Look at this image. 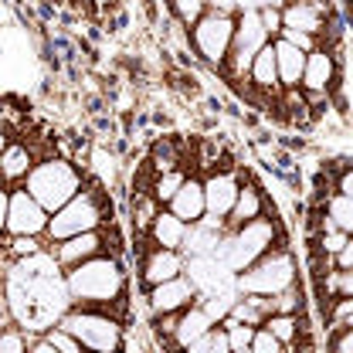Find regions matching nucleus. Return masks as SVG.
Listing matches in <instances>:
<instances>
[{
	"label": "nucleus",
	"instance_id": "nucleus-37",
	"mask_svg": "<svg viewBox=\"0 0 353 353\" xmlns=\"http://www.w3.org/2000/svg\"><path fill=\"white\" fill-rule=\"evenodd\" d=\"M208 10H214V14H238L241 10V0H208Z\"/></svg>",
	"mask_w": 353,
	"mask_h": 353
},
{
	"label": "nucleus",
	"instance_id": "nucleus-34",
	"mask_svg": "<svg viewBox=\"0 0 353 353\" xmlns=\"http://www.w3.org/2000/svg\"><path fill=\"white\" fill-rule=\"evenodd\" d=\"M275 38H282V41H289L292 48H299V51H312L316 44H319V38H312V34H306V31H296V28H282Z\"/></svg>",
	"mask_w": 353,
	"mask_h": 353
},
{
	"label": "nucleus",
	"instance_id": "nucleus-42",
	"mask_svg": "<svg viewBox=\"0 0 353 353\" xmlns=\"http://www.w3.org/2000/svg\"><path fill=\"white\" fill-rule=\"evenodd\" d=\"M28 353H58L44 336H31V343H28Z\"/></svg>",
	"mask_w": 353,
	"mask_h": 353
},
{
	"label": "nucleus",
	"instance_id": "nucleus-32",
	"mask_svg": "<svg viewBox=\"0 0 353 353\" xmlns=\"http://www.w3.org/2000/svg\"><path fill=\"white\" fill-rule=\"evenodd\" d=\"M44 245V238H28V234H17V238H10V255L14 259H28V255H38Z\"/></svg>",
	"mask_w": 353,
	"mask_h": 353
},
{
	"label": "nucleus",
	"instance_id": "nucleus-13",
	"mask_svg": "<svg viewBox=\"0 0 353 353\" xmlns=\"http://www.w3.org/2000/svg\"><path fill=\"white\" fill-rule=\"evenodd\" d=\"M167 211L180 218L183 224H197L204 218V187H201V176L187 174L183 183L176 187V194L167 201Z\"/></svg>",
	"mask_w": 353,
	"mask_h": 353
},
{
	"label": "nucleus",
	"instance_id": "nucleus-20",
	"mask_svg": "<svg viewBox=\"0 0 353 353\" xmlns=\"http://www.w3.org/2000/svg\"><path fill=\"white\" fill-rule=\"evenodd\" d=\"M248 82L265 92V95H279L282 88H279V72H275V51H272V41L262 44L259 51H255V58H252V65H248Z\"/></svg>",
	"mask_w": 353,
	"mask_h": 353
},
{
	"label": "nucleus",
	"instance_id": "nucleus-12",
	"mask_svg": "<svg viewBox=\"0 0 353 353\" xmlns=\"http://www.w3.org/2000/svg\"><path fill=\"white\" fill-rule=\"evenodd\" d=\"M51 259L58 262V268L65 272V268H72V265L85 262L92 255H99V252H105V234L102 231H82V234H72V238H61V241H54L51 248Z\"/></svg>",
	"mask_w": 353,
	"mask_h": 353
},
{
	"label": "nucleus",
	"instance_id": "nucleus-43",
	"mask_svg": "<svg viewBox=\"0 0 353 353\" xmlns=\"http://www.w3.org/2000/svg\"><path fill=\"white\" fill-rule=\"evenodd\" d=\"M7 194H10V187L0 183V234H3V224H7Z\"/></svg>",
	"mask_w": 353,
	"mask_h": 353
},
{
	"label": "nucleus",
	"instance_id": "nucleus-14",
	"mask_svg": "<svg viewBox=\"0 0 353 353\" xmlns=\"http://www.w3.org/2000/svg\"><path fill=\"white\" fill-rule=\"evenodd\" d=\"M183 252H174V248H150L146 252V259H143V268H139V279H143V285L150 289V285H160V282H167V279H174L183 272Z\"/></svg>",
	"mask_w": 353,
	"mask_h": 353
},
{
	"label": "nucleus",
	"instance_id": "nucleus-18",
	"mask_svg": "<svg viewBox=\"0 0 353 353\" xmlns=\"http://www.w3.org/2000/svg\"><path fill=\"white\" fill-rule=\"evenodd\" d=\"M262 214H265L262 190H259L255 183H245V180H241L238 197H234V204H231V211H228V218H224V231H231V228H238V224H245V221L262 218Z\"/></svg>",
	"mask_w": 353,
	"mask_h": 353
},
{
	"label": "nucleus",
	"instance_id": "nucleus-39",
	"mask_svg": "<svg viewBox=\"0 0 353 353\" xmlns=\"http://www.w3.org/2000/svg\"><path fill=\"white\" fill-rule=\"evenodd\" d=\"M336 194H347V197H353V170H350V167H343V170H340V180H336Z\"/></svg>",
	"mask_w": 353,
	"mask_h": 353
},
{
	"label": "nucleus",
	"instance_id": "nucleus-40",
	"mask_svg": "<svg viewBox=\"0 0 353 353\" xmlns=\"http://www.w3.org/2000/svg\"><path fill=\"white\" fill-rule=\"evenodd\" d=\"M174 326H176V312H163V316H157V330H160V333H167V336H170V333H174Z\"/></svg>",
	"mask_w": 353,
	"mask_h": 353
},
{
	"label": "nucleus",
	"instance_id": "nucleus-44",
	"mask_svg": "<svg viewBox=\"0 0 353 353\" xmlns=\"http://www.w3.org/2000/svg\"><path fill=\"white\" fill-rule=\"evenodd\" d=\"M7 143H10V139H7V126H3V123H0V150H3V146H7Z\"/></svg>",
	"mask_w": 353,
	"mask_h": 353
},
{
	"label": "nucleus",
	"instance_id": "nucleus-41",
	"mask_svg": "<svg viewBox=\"0 0 353 353\" xmlns=\"http://www.w3.org/2000/svg\"><path fill=\"white\" fill-rule=\"evenodd\" d=\"M211 330H214V326H211ZM208 347H211V333H204L201 340L187 343V347H183V353H208Z\"/></svg>",
	"mask_w": 353,
	"mask_h": 353
},
{
	"label": "nucleus",
	"instance_id": "nucleus-30",
	"mask_svg": "<svg viewBox=\"0 0 353 353\" xmlns=\"http://www.w3.org/2000/svg\"><path fill=\"white\" fill-rule=\"evenodd\" d=\"M41 336H44V340H48V343H51V347H54L58 353H85V350H82V343H79V340H75L72 333H65V330H58V326L44 330Z\"/></svg>",
	"mask_w": 353,
	"mask_h": 353
},
{
	"label": "nucleus",
	"instance_id": "nucleus-29",
	"mask_svg": "<svg viewBox=\"0 0 353 353\" xmlns=\"http://www.w3.org/2000/svg\"><path fill=\"white\" fill-rule=\"evenodd\" d=\"M160 211V204L150 197V194H143V197H136L132 201V224L139 228V231H146L150 228V221H153V214Z\"/></svg>",
	"mask_w": 353,
	"mask_h": 353
},
{
	"label": "nucleus",
	"instance_id": "nucleus-36",
	"mask_svg": "<svg viewBox=\"0 0 353 353\" xmlns=\"http://www.w3.org/2000/svg\"><path fill=\"white\" fill-rule=\"evenodd\" d=\"M330 262H333V268H343V272H350V268H353V238L347 241V245H343V248H340V252H336V255H333V259H330Z\"/></svg>",
	"mask_w": 353,
	"mask_h": 353
},
{
	"label": "nucleus",
	"instance_id": "nucleus-26",
	"mask_svg": "<svg viewBox=\"0 0 353 353\" xmlns=\"http://www.w3.org/2000/svg\"><path fill=\"white\" fill-rule=\"evenodd\" d=\"M170 10H174V21L190 28L204 10H208V0H170Z\"/></svg>",
	"mask_w": 353,
	"mask_h": 353
},
{
	"label": "nucleus",
	"instance_id": "nucleus-9",
	"mask_svg": "<svg viewBox=\"0 0 353 353\" xmlns=\"http://www.w3.org/2000/svg\"><path fill=\"white\" fill-rule=\"evenodd\" d=\"M44 228H48V211H44L21 183L10 187V194H7V224H3V234H10V238H17V234L44 238Z\"/></svg>",
	"mask_w": 353,
	"mask_h": 353
},
{
	"label": "nucleus",
	"instance_id": "nucleus-3",
	"mask_svg": "<svg viewBox=\"0 0 353 353\" xmlns=\"http://www.w3.org/2000/svg\"><path fill=\"white\" fill-rule=\"evenodd\" d=\"M279 245V224L272 218H255L245 221L231 231H224L218 241V248L211 252L228 272H245L252 262H259L262 255H268Z\"/></svg>",
	"mask_w": 353,
	"mask_h": 353
},
{
	"label": "nucleus",
	"instance_id": "nucleus-5",
	"mask_svg": "<svg viewBox=\"0 0 353 353\" xmlns=\"http://www.w3.org/2000/svg\"><path fill=\"white\" fill-rule=\"evenodd\" d=\"M82 183H85V176H82V170L72 160H65V157H44V160H34L31 174L24 176L21 187L51 214L65 201H72L82 190Z\"/></svg>",
	"mask_w": 353,
	"mask_h": 353
},
{
	"label": "nucleus",
	"instance_id": "nucleus-1",
	"mask_svg": "<svg viewBox=\"0 0 353 353\" xmlns=\"http://www.w3.org/2000/svg\"><path fill=\"white\" fill-rule=\"evenodd\" d=\"M61 275H65V289H68L72 306L109 309L123 319V306L130 296V275H126V265L119 255L99 252L85 262L65 268Z\"/></svg>",
	"mask_w": 353,
	"mask_h": 353
},
{
	"label": "nucleus",
	"instance_id": "nucleus-24",
	"mask_svg": "<svg viewBox=\"0 0 353 353\" xmlns=\"http://www.w3.org/2000/svg\"><path fill=\"white\" fill-rule=\"evenodd\" d=\"M183 176H187V170H167V174H157L150 197H153L160 208H167V201H170V197L176 194V187L183 183Z\"/></svg>",
	"mask_w": 353,
	"mask_h": 353
},
{
	"label": "nucleus",
	"instance_id": "nucleus-2",
	"mask_svg": "<svg viewBox=\"0 0 353 353\" xmlns=\"http://www.w3.org/2000/svg\"><path fill=\"white\" fill-rule=\"evenodd\" d=\"M54 326L72 333L85 353H123V347H126V326L109 309L68 306Z\"/></svg>",
	"mask_w": 353,
	"mask_h": 353
},
{
	"label": "nucleus",
	"instance_id": "nucleus-4",
	"mask_svg": "<svg viewBox=\"0 0 353 353\" xmlns=\"http://www.w3.org/2000/svg\"><path fill=\"white\" fill-rule=\"evenodd\" d=\"M102 194H105L102 187H85V183H82V190H79L72 201H65L58 211L48 214L44 241L54 245V241L72 238V234H82V231H102V224L112 214V204L105 208Z\"/></svg>",
	"mask_w": 353,
	"mask_h": 353
},
{
	"label": "nucleus",
	"instance_id": "nucleus-31",
	"mask_svg": "<svg viewBox=\"0 0 353 353\" xmlns=\"http://www.w3.org/2000/svg\"><path fill=\"white\" fill-rule=\"evenodd\" d=\"M248 350L252 353H285V347L265 330V326H255V336H252V343H248Z\"/></svg>",
	"mask_w": 353,
	"mask_h": 353
},
{
	"label": "nucleus",
	"instance_id": "nucleus-25",
	"mask_svg": "<svg viewBox=\"0 0 353 353\" xmlns=\"http://www.w3.org/2000/svg\"><path fill=\"white\" fill-rule=\"evenodd\" d=\"M299 306H303V292H299V285H289V289L268 296V309H272V312H289V316H296Z\"/></svg>",
	"mask_w": 353,
	"mask_h": 353
},
{
	"label": "nucleus",
	"instance_id": "nucleus-11",
	"mask_svg": "<svg viewBox=\"0 0 353 353\" xmlns=\"http://www.w3.org/2000/svg\"><path fill=\"white\" fill-rule=\"evenodd\" d=\"M197 299V289H194V282L180 272L174 279H167V282H160V285H150L146 289V306L153 316H163V312H180V309H187L190 303Z\"/></svg>",
	"mask_w": 353,
	"mask_h": 353
},
{
	"label": "nucleus",
	"instance_id": "nucleus-7",
	"mask_svg": "<svg viewBox=\"0 0 353 353\" xmlns=\"http://www.w3.org/2000/svg\"><path fill=\"white\" fill-rule=\"evenodd\" d=\"M190 48L194 54L211 65V68H221L228 51H231V38H234V17L231 14H214V10H204L190 28Z\"/></svg>",
	"mask_w": 353,
	"mask_h": 353
},
{
	"label": "nucleus",
	"instance_id": "nucleus-28",
	"mask_svg": "<svg viewBox=\"0 0 353 353\" xmlns=\"http://www.w3.org/2000/svg\"><path fill=\"white\" fill-rule=\"evenodd\" d=\"M347 241H350V234H347V231L326 228V231L319 234V241H316V252H319V255H326V259H333V255H336V252H340Z\"/></svg>",
	"mask_w": 353,
	"mask_h": 353
},
{
	"label": "nucleus",
	"instance_id": "nucleus-45",
	"mask_svg": "<svg viewBox=\"0 0 353 353\" xmlns=\"http://www.w3.org/2000/svg\"><path fill=\"white\" fill-rule=\"evenodd\" d=\"M231 353H252V350H248V347H245V350H231Z\"/></svg>",
	"mask_w": 353,
	"mask_h": 353
},
{
	"label": "nucleus",
	"instance_id": "nucleus-27",
	"mask_svg": "<svg viewBox=\"0 0 353 353\" xmlns=\"http://www.w3.org/2000/svg\"><path fill=\"white\" fill-rule=\"evenodd\" d=\"M31 333H24L21 326H0V353H28Z\"/></svg>",
	"mask_w": 353,
	"mask_h": 353
},
{
	"label": "nucleus",
	"instance_id": "nucleus-22",
	"mask_svg": "<svg viewBox=\"0 0 353 353\" xmlns=\"http://www.w3.org/2000/svg\"><path fill=\"white\" fill-rule=\"evenodd\" d=\"M326 218H330V224H333L336 231L353 234V197H347V194H333V197L326 201Z\"/></svg>",
	"mask_w": 353,
	"mask_h": 353
},
{
	"label": "nucleus",
	"instance_id": "nucleus-17",
	"mask_svg": "<svg viewBox=\"0 0 353 353\" xmlns=\"http://www.w3.org/2000/svg\"><path fill=\"white\" fill-rule=\"evenodd\" d=\"M211 319H208V312L197 306V303H190L187 309H180L176 312V326L174 333H170V340H174L176 350H183L187 343H194V340H201L204 333H211Z\"/></svg>",
	"mask_w": 353,
	"mask_h": 353
},
{
	"label": "nucleus",
	"instance_id": "nucleus-19",
	"mask_svg": "<svg viewBox=\"0 0 353 353\" xmlns=\"http://www.w3.org/2000/svg\"><path fill=\"white\" fill-rule=\"evenodd\" d=\"M146 234H150V241H153V248H174L180 252L183 248V234H187V224L180 218H174L167 208H160L153 221H150V228H146Z\"/></svg>",
	"mask_w": 353,
	"mask_h": 353
},
{
	"label": "nucleus",
	"instance_id": "nucleus-16",
	"mask_svg": "<svg viewBox=\"0 0 353 353\" xmlns=\"http://www.w3.org/2000/svg\"><path fill=\"white\" fill-rule=\"evenodd\" d=\"M272 51H275V72H279V88H299L303 79V65H306V51L292 48L282 38H272Z\"/></svg>",
	"mask_w": 353,
	"mask_h": 353
},
{
	"label": "nucleus",
	"instance_id": "nucleus-23",
	"mask_svg": "<svg viewBox=\"0 0 353 353\" xmlns=\"http://www.w3.org/2000/svg\"><path fill=\"white\" fill-rule=\"evenodd\" d=\"M180 163H183L180 146H176L174 139L163 136V139L153 146V170H157V174H167V170H180Z\"/></svg>",
	"mask_w": 353,
	"mask_h": 353
},
{
	"label": "nucleus",
	"instance_id": "nucleus-33",
	"mask_svg": "<svg viewBox=\"0 0 353 353\" xmlns=\"http://www.w3.org/2000/svg\"><path fill=\"white\" fill-rule=\"evenodd\" d=\"M259 21H262L265 34L275 38L282 31V14H279V3H259Z\"/></svg>",
	"mask_w": 353,
	"mask_h": 353
},
{
	"label": "nucleus",
	"instance_id": "nucleus-8",
	"mask_svg": "<svg viewBox=\"0 0 353 353\" xmlns=\"http://www.w3.org/2000/svg\"><path fill=\"white\" fill-rule=\"evenodd\" d=\"M340 65L333 58V51L326 44H316L312 51H306V65H303V79H299V88L306 92V102L312 109V102H330V92L340 79Z\"/></svg>",
	"mask_w": 353,
	"mask_h": 353
},
{
	"label": "nucleus",
	"instance_id": "nucleus-6",
	"mask_svg": "<svg viewBox=\"0 0 353 353\" xmlns=\"http://www.w3.org/2000/svg\"><path fill=\"white\" fill-rule=\"evenodd\" d=\"M296 282H299L296 255L282 245H275L268 255H262L259 262H252L245 272L234 275V289L241 296H275V292H282Z\"/></svg>",
	"mask_w": 353,
	"mask_h": 353
},
{
	"label": "nucleus",
	"instance_id": "nucleus-15",
	"mask_svg": "<svg viewBox=\"0 0 353 353\" xmlns=\"http://www.w3.org/2000/svg\"><path fill=\"white\" fill-rule=\"evenodd\" d=\"M31 167H34L31 146H24V143H7V146L0 150V183H3V187L24 183V176L31 174Z\"/></svg>",
	"mask_w": 353,
	"mask_h": 353
},
{
	"label": "nucleus",
	"instance_id": "nucleus-35",
	"mask_svg": "<svg viewBox=\"0 0 353 353\" xmlns=\"http://www.w3.org/2000/svg\"><path fill=\"white\" fill-rule=\"evenodd\" d=\"M333 353H353V326H340L333 330V343H330Z\"/></svg>",
	"mask_w": 353,
	"mask_h": 353
},
{
	"label": "nucleus",
	"instance_id": "nucleus-10",
	"mask_svg": "<svg viewBox=\"0 0 353 353\" xmlns=\"http://www.w3.org/2000/svg\"><path fill=\"white\" fill-rule=\"evenodd\" d=\"M201 187H204V214L224 224L234 197H238L241 174L238 170H211V174L201 180Z\"/></svg>",
	"mask_w": 353,
	"mask_h": 353
},
{
	"label": "nucleus",
	"instance_id": "nucleus-21",
	"mask_svg": "<svg viewBox=\"0 0 353 353\" xmlns=\"http://www.w3.org/2000/svg\"><path fill=\"white\" fill-rule=\"evenodd\" d=\"M262 326L282 343V347H289V343H296L299 340V316H289V312H268L262 319Z\"/></svg>",
	"mask_w": 353,
	"mask_h": 353
},
{
	"label": "nucleus",
	"instance_id": "nucleus-38",
	"mask_svg": "<svg viewBox=\"0 0 353 353\" xmlns=\"http://www.w3.org/2000/svg\"><path fill=\"white\" fill-rule=\"evenodd\" d=\"M208 353H231V347H228V336H224V330H221V326H214V330H211V347H208Z\"/></svg>",
	"mask_w": 353,
	"mask_h": 353
}]
</instances>
